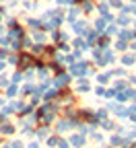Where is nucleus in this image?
<instances>
[{
    "instance_id": "obj_1",
    "label": "nucleus",
    "mask_w": 136,
    "mask_h": 148,
    "mask_svg": "<svg viewBox=\"0 0 136 148\" xmlns=\"http://www.w3.org/2000/svg\"><path fill=\"white\" fill-rule=\"evenodd\" d=\"M83 142H85V140H83L81 136H72V144H74V146H83Z\"/></svg>"
},
{
    "instance_id": "obj_2",
    "label": "nucleus",
    "mask_w": 136,
    "mask_h": 148,
    "mask_svg": "<svg viewBox=\"0 0 136 148\" xmlns=\"http://www.w3.org/2000/svg\"><path fill=\"white\" fill-rule=\"evenodd\" d=\"M132 117H134V119H136V109H134V111H132Z\"/></svg>"
}]
</instances>
